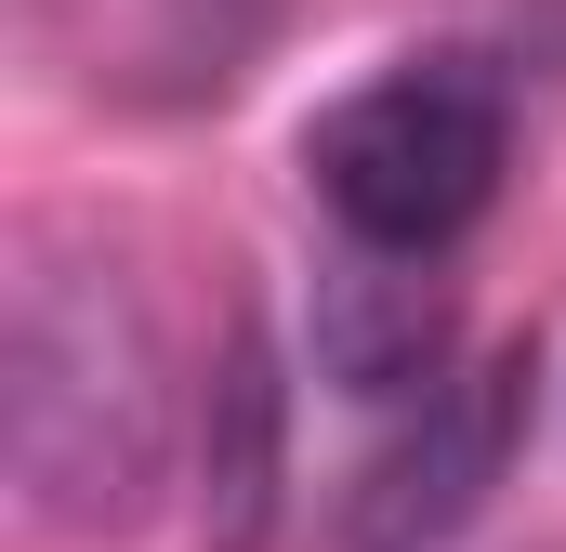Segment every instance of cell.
I'll list each match as a JSON object with an SVG mask.
<instances>
[{"label":"cell","instance_id":"cell-1","mask_svg":"<svg viewBox=\"0 0 566 552\" xmlns=\"http://www.w3.org/2000/svg\"><path fill=\"white\" fill-rule=\"evenodd\" d=\"M0 447L53 527H133L171 460V355L106 251H13L0 302Z\"/></svg>","mask_w":566,"mask_h":552},{"label":"cell","instance_id":"cell-2","mask_svg":"<svg viewBox=\"0 0 566 552\" xmlns=\"http://www.w3.org/2000/svg\"><path fill=\"white\" fill-rule=\"evenodd\" d=\"M303 158H316V198L343 211L356 251H382V264H434V251L501 198L514 106H501V79H488L474 53H422V66L356 79V93L303 132Z\"/></svg>","mask_w":566,"mask_h":552},{"label":"cell","instance_id":"cell-3","mask_svg":"<svg viewBox=\"0 0 566 552\" xmlns=\"http://www.w3.org/2000/svg\"><path fill=\"white\" fill-rule=\"evenodd\" d=\"M514 434H527V355H474L434 395H409V421L343 487V552H448L514 474Z\"/></svg>","mask_w":566,"mask_h":552},{"label":"cell","instance_id":"cell-4","mask_svg":"<svg viewBox=\"0 0 566 552\" xmlns=\"http://www.w3.org/2000/svg\"><path fill=\"white\" fill-rule=\"evenodd\" d=\"M316 355H329V382H356V395H434L448 382V289L422 264H343L329 276V302H316Z\"/></svg>","mask_w":566,"mask_h":552}]
</instances>
